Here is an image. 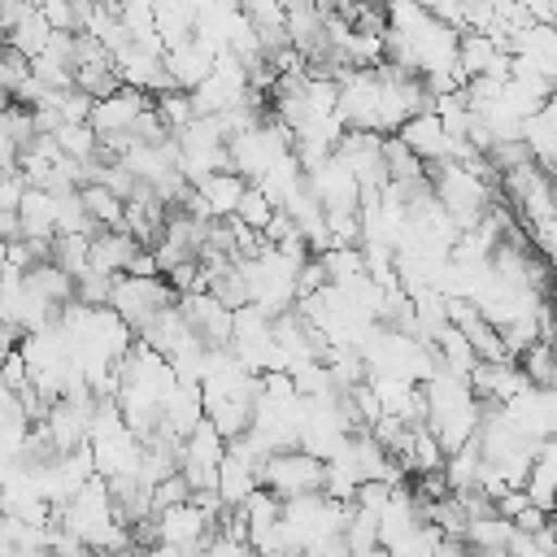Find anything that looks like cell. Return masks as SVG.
I'll return each instance as SVG.
<instances>
[{
  "instance_id": "obj_1",
  "label": "cell",
  "mask_w": 557,
  "mask_h": 557,
  "mask_svg": "<svg viewBox=\"0 0 557 557\" xmlns=\"http://www.w3.org/2000/svg\"><path fill=\"white\" fill-rule=\"evenodd\" d=\"M170 305H178V292H174L161 274H117V278H113L109 309H113L135 335H144Z\"/></svg>"
},
{
  "instance_id": "obj_2",
  "label": "cell",
  "mask_w": 557,
  "mask_h": 557,
  "mask_svg": "<svg viewBox=\"0 0 557 557\" xmlns=\"http://www.w3.org/2000/svg\"><path fill=\"white\" fill-rule=\"evenodd\" d=\"M322 479H326V461L305 448H278L261 461V487H270L278 500L322 492Z\"/></svg>"
},
{
  "instance_id": "obj_3",
  "label": "cell",
  "mask_w": 557,
  "mask_h": 557,
  "mask_svg": "<svg viewBox=\"0 0 557 557\" xmlns=\"http://www.w3.org/2000/svg\"><path fill=\"white\" fill-rule=\"evenodd\" d=\"M148 109H152V96L122 83L113 96H104V100L91 104V117H87V122H91V131H96L100 139H113V135H131L135 122H139Z\"/></svg>"
},
{
  "instance_id": "obj_4",
  "label": "cell",
  "mask_w": 557,
  "mask_h": 557,
  "mask_svg": "<svg viewBox=\"0 0 557 557\" xmlns=\"http://www.w3.org/2000/svg\"><path fill=\"white\" fill-rule=\"evenodd\" d=\"M305 191L331 213V209H361V183L352 178V170L339 157L318 161L313 170H305Z\"/></svg>"
},
{
  "instance_id": "obj_5",
  "label": "cell",
  "mask_w": 557,
  "mask_h": 557,
  "mask_svg": "<svg viewBox=\"0 0 557 557\" xmlns=\"http://www.w3.org/2000/svg\"><path fill=\"white\" fill-rule=\"evenodd\" d=\"M178 313L187 318V326L209 348H226L231 335H235V309L222 305L213 292H187V296H178Z\"/></svg>"
},
{
  "instance_id": "obj_6",
  "label": "cell",
  "mask_w": 557,
  "mask_h": 557,
  "mask_svg": "<svg viewBox=\"0 0 557 557\" xmlns=\"http://www.w3.org/2000/svg\"><path fill=\"white\" fill-rule=\"evenodd\" d=\"M213 61H218V52H209L196 35H191L187 44L165 48V57H161V65H165V74H170V83H174L178 91H196V87L213 74Z\"/></svg>"
},
{
  "instance_id": "obj_7",
  "label": "cell",
  "mask_w": 557,
  "mask_h": 557,
  "mask_svg": "<svg viewBox=\"0 0 557 557\" xmlns=\"http://www.w3.org/2000/svg\"><path fill=\"white\" fill-rule=\"evenodd\" d=\"M396 139H400L418 161H426V165H435V161H444V157H448V131H444V122H440V113H435V109H426V113L409 117V122L396 131Z\"/></svg>"
},
{
  "instance_id": "obj_8",
  "label": "cell",
  "mask_w": 557,
  "mask_h": 557,
  "mask_svg": "<svg viewBox=\"0 0 557 557\" xmlns=\"http://www.w3.org/2000/svg\"><path fill=\"white\" fill-rule=\"evenodd\" d=\"M244 191H248V178L235 174V170H218V174H209L205 183H196V196H200V205H205V213H209L213 222L235 218Z\"/></svg>"
},
{
  "instance_id": "obj_9",
  "label": "cell",
  "mask_w": 557,
  "mask_h": 557,
  "mask_svg": "<svg viewBox=\"0 0 557 557\" xmlns=\"http://www.w3.org/2000/svg\"><path fill=\"white\" fill-rule=\"evenodd\" d=\"M57 191L48 187H26L17 222H22V239H57Z\"/></svg>"
},
{
  "instance_id": "obj_10",
  "label": "cell",
  "mask_w": 557,
  "mask_h": 557,
  "mask_svg": "<svg viewBox=\"0 0 557 557\" xmlns=\"http://www.w3.org/2000/svg\"><path fill=\"white\" fill-rule=\"evenodd\" d=\"M139 248L144 244L135 235H126V231H96L91 235V270H100V274H126Z\"/></svg>"
},
{
  "instance_id": "obj_11",
  "label": "cell",
  "mask_w": 557,
  "mask_h": 557,
  "mask_svg": "<svg viewBox=\"0 0 557 557\" xmlns=\"http://www.w3.org/2000/svg\"><path fill=\"white\" fill-rule=\"evenodd\" d=\"M48 39H52V26H48V17H44L35 4H26V9L17 13V22L4 30V44H9L13 52H22L26 61H35V57L48 48Z\"/></svg>"
},
{
  "instance_id": "obj_12",
  "label": "cell",
  "mask_w": 557,
  "mask_h": 557,
  "mask_svg": "<svg viewBox=\"0 0 557 557\" xmlns=\"http://www.w3.org/2000/svg\"><path fill=\"white\" fill-rule=\"evenodd\" d=\"M496 57H500V48H496V39L487 30H461V39H457V65H461V78L466 83L470 78H483Z\"/></svg>"
},
{
  "instance_id": "obj_13",
  "label": "cell",
  "mask_w": 557,
  "mask_h": 557,
  "mask_svg": "<svg viewBox=\"0 0 557 557\" xmlns=\"http://www.w3.org/2000/svg\"><path fill=\"white\" fill-rule=\"evenodd\" d=\"M78 196H83L87 218H91L100 231H122V222H126V200H122V196H113L104 183H83Z\"/></svg>"
},
{
  "instance_id": "obj_14",
  "label": "cell",
  "mask_w": 557,
  "mask_h": 557,
  "mask_svg": "<svg viewBox=\"0 0 557 557\" xmlns=\"http://www.w3.org/2000/svg\"><path fill=\"white\" fill-rule=\"evenodd\" d=\"M513 535H518V527H513L509 518H500V513L470 518V527H466V544H470L474 553H509Z\"/></svg>"
},
{
  "instance_id": "obj_15",
  "label": "cell",
  "mask_w": 557,
  "mask_h": 557,
  "mask_svg": "<svg viewBox=\"0 0 557 557\" xmlns=\"http://www.w3.org/2000/svg\"><path fill=\"white\" fill-rule=\"evenodd\" d=\"M52 139H57V148H61L70 161H78V165H91V161L100 157V135L91 131V122H61Z\"/></svg>"
},
{
  "instance_id": "obj_16",
  "label": "cell",
  "mask_w": 557,
  "mask_h": 557,
  "mask_svg": "<svg viewBox=\"0 0 557 557\" xmlns=\"http://www.w3.org/2000/svg\"><path fill=\"white\" fill-rule=\"evenodd\" d=\"M26 283H30L39 296H48L52 305H70V300H74V274H65L57 261H39V265L26 274Z\"/></svg>"
},
{
  "instance_id": "obj_17",
  "label": "cell",
  "mask_w": 557,
  "mask_h": 557,
  "mask_svg": "<svg viewBox=\"0 0 557 557\" xmlns=\"http://www.w3.org/2000/svg\"><path fill=\"white\" fill-rule=\"evenodd\" d=\"M48 261H57L65 274H87L91 270V235H57L52 239V257Z\"/></svg>"
},
{
  "instance_id": "obj_18",
  "label": "cell",
  "mask_w": 557,
  "mask_h": 557,
  "mask_svg": "<svg viewBox=\"0 0 557 557\" xmlns=\"http://www.w3.org/2000/svg\"><path fill=\"white\" fill-rule=\"evenodd\" d=\"M152 109H157V117L170 126V135H178L191 117H196V104H191V91H178V87H170V91H161V96H152Z\"/></svg>"
},
{
  "instance_id": "obj_19",
  "label": "cell",
  "mask_w": 557,
  "mask_h": 557,
  "mask_svg": "<svg viewBox=\"0 0 557 557\" xmlns=\"http://www.w3.org/2000/svg\"><path fill=\"white\" fill-rule=\"evenodd\" d=\"M274 200L261 191V187H252L248 183V191H244V200H239V209H235V218L244 222V226H252V231H265L270 222H274Z\"/></svg>"
},
{
  "instance_id": "obj_20",
  "label": "cell",
  "mask_w": 557,
  "mask_h": 557,
  "mask_svg": "<svg viewBox=\"0 0 557 557\" xmlns=\"http://www.w3.org/2000/svg\"><path fill=\"white\" fill-rule=\"evenodd\" d=\"M26 187H30V183H26L17 170H4V174H0V213H17Z\"/></svg>"
},
{
  "instance_id": "obj_21",
  "label": "cell",
  "mask_w": 557,
  "mask_h": 557,
  "mask_svg": "<svg viewBox=\"0 0 557 557\" xmlns=\"http://www.w3.org/2000/svg\"><path fill=\"white\" fill-rule=\"evenodd\" d=\"M17 157H22V144L13 139V131L0 117V170H17Z\"/></svg>"
},
{
  "instance_id": "obj_22",
  "label": "cell",
  "mask_w": 557,
  "mask_h": 557,
  "mask_svg": "<svg viewBox=\"0 0 557 557\" xmlns=\"http://www.w3.org/2000/svg\"><path fill=\"white\" fill-rule=\"evenodd\" d=\"M435 557H474V548H470L466 540H453V535H444V540H440V548H435Z\"/></svg>"
},
{
  "instance_id": "obj_23",
  "label": "cell",
  "mask_w": 557,
  "mask_h": 557,
  "mask_svg": "<svg viewBox=\"0 0 557 557\" xmlns=\"http://www.w3.org/2000/svg\"><path fill=\"white\" fill-rule=\"evenodd\" d=\"M148 557H187L183 548H174V544H152L148 548Z\"/></svg>"
},
{
  "instance_id": "obj_24",
  "label": "cell",
  "mask_w": 557,
  "mask_h": 557,
  "mask_svg": "<svg viewBox=\"0 0 557 557\" xmlns=\"http://www.w3.org/2000/svg\"><path fill=\"white\" fill-rule=\"evenodd\" d=\"M4 74H9V44H0V87H4Z\"/></svg>"
},
{
  "instance_id": "obj_25",
  "label": "cell",
  "mask_w": 557,
  "mask_h": 557,
  "mask_svg": "<svg viewBox=\"0 0 557 557\" xmlns=\"http://www.w3.org/2000/svg\"><path fill=\"white\" fill-rule=\"evenodd\" d=\"M4 270H9V239L0 235V278H4Z\"/></svg>"
},
{
  "instance_id": "obj_26",
  "label": "cell",
  "mask_w": 557,
  "mask_h": 557,
  "mask_svg": "<svg viewBox=\"0 0 557 557\" xmlns=\"http://www.w3.org/2000/svg\"><path fill=\"white\" fill-rule=\"evenodd\" d=\"M122 557H148V553H122Z\"/></svg>"
},
{
  "instance_id": "obj_27",
  "label": "cell",
  "mask_w": 557,
  "mask_h": 557,
  "mask_svg": "<svg viewBox=\"0 0 557 557\" xmlns=\"http://www.w3.org/2000/svg\"><path fill=\"white\" fill-rule=\"evenodd\" d=\"M26 4H44V0H26Z\"/></svg>"
},
{
  "instance_id": "obj_28",
  "label": "cell",
  "mask_w": 557,
  "mask_h": 557,
  "mask_svg": "<svg viewBox=\"0 0 557 557\" xmlns=\"http://www.w3.org/2000/svg\"><path fill=\"white\" fill-rule=\"evenodd\" d=\"M305 557H322V553H305Z\"/></svg>"
}]
</instances>
